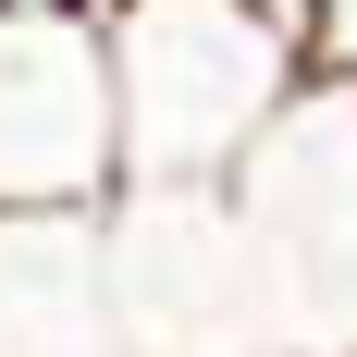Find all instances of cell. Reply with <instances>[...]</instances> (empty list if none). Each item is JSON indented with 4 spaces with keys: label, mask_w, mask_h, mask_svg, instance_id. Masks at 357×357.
<instances>
[{
    "label": "cell",
    "mask_w": 357,
    "mask_h": 357,
    "mask_svg": "<svg viewBox=\"0 0 357 357\" xmlns=\"http://www.w3.org/2000/svg\"><path fill=\"white\" fill-rule=\"evenodd\" d=\"M99 13H111V0H99Z\"/></svg>",
    "instance_id": "cell-6"
},
{
    "label": "cell",
    "mask_w": 357,
    "mask_h": 357,
    "mask_svg": "<svg viewBox=\"0 0 357 357\" xmlns=\"http://www.w3.org/2000/svg\"><path fill=\"white\" fill-rule=\"evenodd\" d=\"M308 86H357V0H308Z\"/></svg>",
    "instance_id": "cell-4"
},
{
    "label": "cell",
    "mask_w": 357,
    "mask_h": 357,
    "mask_svg": "<svg viewBox=\"0 0 357 357\" xmlns=\"http://www.w3.org/2000/svg\"><path fill=\"white\" fill-rule=\"evenodd\" d=\"M111 333V222H0V357H99Z\"/></svg>",
    "instance_id": "cell-3"
},
{
    "label": "cell",
    "mask_w": 357,
    "mask_h": 357,
    "mask_svg": "<svg viewBox=\"0 0 357 357\" xmlns=\"http://www.w3.org/2000/svg\"><path fill=\"white\" fill-rule=\"evenodd\" d=\"M0 13H99V0H0Z\"/></svg>",
    "instance_id": "cell-5"
},
{
    "label": "cell",
    "mask_w": 357,
    "mask_h": 357,
    "mask_svg": "<svg viewBox=\"0 0 357 357\" xmlns=\"http://www.w3.org/2000/svg\"><path fill=\"white\" fill-rule=\"evenodd\" d=\"M123 173V86L99 13H0V222H111Z\"/></svg>",
    "instance_id": "cell-2"
},
{
    "label": "cell",
    "mask_w": 357,
    "mask_h": 357,
    "mask_svg": "<svg viewBox=\"0 0 357 357\" xmlns=\"http://www.w3.org/2000/svg\"><path fill=\"white\" fill-rule=\"evenodd\" d=\"M111 86H123V173L136 197H222L308 99V50L259 0H111Z\"/></svg>",
    "instance_id": "cell-1"
}]
</instances>
